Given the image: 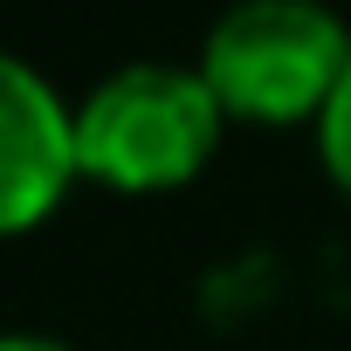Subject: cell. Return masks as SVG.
Listing matches in <instances>:
<instances>
[{"mask_svg": "<svg viewBox=\"0 0 351 351\" xmlns=\"http://www.w3.org/2000/svg\"><path fill=\"white\" fill-rule=\"evenodd\" d=\"M351 62V35L324 0H241L228 8L200 49V83L221 117L296 124L324 117L337 76Z\"/></svg>", "mask_w": 351, "mask_h": 351, "instance_id": "2", "label": "cell"}, {"mask_svg": "<svg viewBox=\"0 0 351 351\" xmlns=\"http://www.w3.org/2000/svg\"><path fill=\"white\" fill-rule=\"evenodd\" d=\"M317 152H324V172L351 200V62H344V76H337V90H330V104L317 117Z\"/></svg>", "mask_w": 351, "mask_h": 351, "instance_id": "4", "label": "cell"}, {"mask_svg": "<svg viewBox=\"0 0 351 351\" xmlns=\"http://www.w3.org/2000/svg\"><path fill=\"white\" fill-rule=\"evenodd\" d=\"M0 351H69L56 337H35V330H14V337H0Z\"/></svg>", "mask_w": 351, "mask_h": 351, "instance_id": "5", "label": "cell"}, {"mask_svg": "<svg viewBox=\"0 0 351 351\" xmlns=\"http://www.w3.org/2000/svg\"><path fill=\"white\" fill-rule=\"evenodd\" d=\"M221 145V104L200 69L131 62L90 90L76 110V172L117 193H165L186 186Z\"/></svg>", "mask_w": 351, "mask_h": 351, "instance_id": "1", "label": "cell"}, {"mask_svg": "<svg viewBox=\"0 0 351 351\" xmlns=\"http://www.w3.org/2000/svg\"><path fill=\"white\" fill-rule=\"evenodd\" d=\"M69 180H76V117L28 62L0 56V234L49 221Z\"/></svg>", "mask_w": 351, "mask_h": 351, "instance_id": "3", "label": "cell"}]
</instances>
